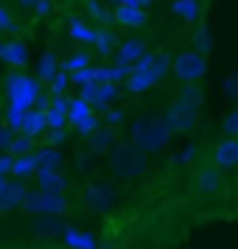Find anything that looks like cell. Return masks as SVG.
Here are the masks:
<instances>
[{
  "label": "cell",
  "mask_w": 238,
  "mask_h": 249,
  "mask_svg": "<svg viewBox=\"0 0 238 249\" xmlns=\"http://www.w3.org/2000/svg\"><path fill=\"white\" fill-rule=\"evenodd\" d=\"M171 140V132L160 115H140L132 121V143L143 154H157Z\"/></svg>",
  "instance_id": "1"
},
{
  "label": "cell",
  "mask_w": 238,
  "mask_h": 249,
  "mask_svg": "<svg viewBox=\"0 0 238 249\" xmlns=\"http://www.w3.org/2000/svg\"><path fill=\"white\" fill-rule=\"evenodd\" d=\"M20 210L28 215H51V218H62L70 213V202L65 193L56 191H39V188H28L20 202Z\"/></svg>",
  "instance_id": "2"
},
{
  "label": "cell",
  "mask_w": 238,
  "mask_h": 249,
  "mask_svg": "<svg viewBox=\"0 0 238 249\" xmlns=\"http://www.w3.org/2000/svg\"><path fill=\"white\" fill-rule=\"evenodd\" d=\"M146 165V154L132 143V146H115L110 154V171L115 177H124V179H135L137 174H143Z\"/></svg>",
  "instance_id": "3"
},
{
  "label": "cell",
  "mask_w": 238,
  "mask_h": 249,
  "mask_svg": "<svg viewBox=\"0 0 238 249\" xmlns=\"http://www.w3.org/2000/svg\"><path fill=\"white\" fill-rule=\"evenodd\" d=\"M39 92H42V84H39L34 76H25V73H12V76L6 79V95H9V104H12V107L31 109Z\"/></svg>",
  "instance_id": "4"
},
{
  "label": "cell",
  "mask_w": 238,
  "mask_h": 249,
  "mask_svg": "<svg viewBox=\"0 0 238 249\" xmlns=\"http://www.w3.org/2000/svg\"><path fill=\"white\" fill-rule=\"evenodd\" d=\"M163 121H165L171 135H188V132H193L196 124H199V107L182 101V98H174V101L165 107Z\"/></svg>",
  "instance_id": "5"
},
{
  "label": "cell",
  "mask_w": 238,
  "mask_h": 249,
  "mask_svg": "<svg viewBox=\"0 0 238 249\" xmlns=\"http://www.w3.org/2000/svg\"><path fill=\"white\" fill-rule=\"evenodd\" d=\"M171 70L177 81L188 84V81H202L204 73H207V56L196 53V51H180L174 62H171Z\"/></svg>",
  "instance_id": "6"
},
{
  "label": "cell",
  "mask_w": 238,
  "mask_h": 249,
  "mask_svg": "<svg viewBox=\"0 0 238 249\" xmlns=\"http://www.w3.org/2000/svg\"><path fill=\"white\" fill-rule=\"evenodd\" d=\"M65 115H68V126H73L76 132H79L81 137H90L95 129H98V118H95V109H92L90 104L84 101V98H68V109H65Z\"/></svg>",
  "instance_id": "7"
},
{
  "label": "cell",
  "mask_w": 238,
  "mask_h": 249,
  "mask_svg": "<svg viewBox=\"0 0 238 249\" xmlns=\"http://www.w3.org/2000/svg\"><path fill=\"white\" fill-rule=\"evenodd\" d=\"M79 98H84L92 109H107V104H112L118 98V84H112V81H90V84L81 87Z\"/></svg>",
  "instance_id": "8"
},
{
  "label": "cell",
  "mask_w": 238,
  "mask_h": 249,
  "mask_svg": "<svg viewBox=\"0 0 238 249\" xmlns=\"http://www.w3.org/2000/svg\"><path fill=\"white\" fill-rule=\"evenodd\" d=\"M129 70H137V73H146L148 79L154 81H163L165 76H168V70H171V62H168V56L165 53H143V56L137 59L135 65Z\"/></svg>",
  "instance_id": "9"
},
{
  "label": "cell",
  "mask_w": 238,
  "mask_h": 249,
  "mask_svg": "<svg viewBox=\"0 0 238 249\" xmlns=\"http://www.w3.org/2000/svg\"><path fill=\"white\" fill-rule=\"evenodd\" d=\"M213 165L219 171H233L238 165V137H224L213 148Z\"/></svg>",
  "instance_id": "10"
},
{
  "label": "cell",
  "mask_w": 238,
  "mask_h": 249,
  "mask_svg": "<svg viewBox=\"0 0 238 249\" xmlns=\"http://www.w3.org/2000/svg\"><path fill=\"white\" fill-rule=\"evenodd\" d=\"M84 196H87V204L95 207V210H107V207H112V202H115V191L110 188V182H104V179L90 182L87 191H84Z\"/></svg>",
  "instance_id": "11"
},
{
  "label": "cell",
  "mask_w": 238,
  "mask_h": 249,
  "mask_svg": "<svg viewBox=\"0 0 238 249\" xmlns=\"http://www.w3.org/2000/svg\"><path fill=\"white\" fill-rule=\"evenodd\" d=\"M112 20L121 25V28H140V25H146L148 14H146V9H140V6L118 3V9L112 12Z\"/></svg>",
  "instance_id": "12"
},
{
  "label": "cell",
  "mask_w": 238,
  "mask_h": 249,
  "mask_svg": "<svg viewBox=\"0 0 238 249\" xmlns=\"http://www.w3.org/2000/svg\"><path fill=\"white\" fill-rule=\"evenodd\" d=\"M146 53V42L143 39H126V42H121L118 45V51H115V62L112 65H121V68H132L137 59Z\"/></svg>",
  "instance_id": "13"
},
{
  "label": "cell",
  "mask_w": 238,
  "mask_h": 249,
  "mask_svg": "<svg viewBox=\"0 0 238 249\" xmlns=\"http://www.w3.org/2000/svg\"><path fill=\"white\" fill-rule=\"evenodd\" d=\"M0 62H6L9 68H23L25 62H28V45H25L23 39H9V42H3Z\"/></svg>",
  "instance_id": "14"
},
{
  "label": "cell",
  "mask_w": 238,
  "mask_h": 249,
  "mask_svg": "<svg viewBox=\"0 0 238 249\" xmlns=\"http://www.w3.org/2000/svg\"><path fill=\"white\" fill-rule=\"evenodd\" d=\"M34 179H37V188H39V191H56V193H65V191H68V177H65L62 171L37 168Z\"/></svg>",
  "instance_id": "15"
},
{
  "label": "cell",
  "mask_w": 238,
  "mask_h": 249,
  "mask_svg": "<svg viewBox=\"0 0 238 249\" xmlns=\"http://www.w3.org/2000/svg\"><path fill=\"white\" fill-rule=\"evenodd\" d=\"M62 241L68 249H98V241L92 232L76 230V227H62Z\"/></svg>",
  "instance_id": "16"
},
{
  "label": "cell",
  "mask_w": 238,
  "mask_h": 249,
  "mask_svg": "<svg viewBox=\"0 0 238 249\" xmlns=\"http://www.w3.org/2000/svg\"><path fill=\"white\" fill-rule=\"evenodd\" d=\"M34 157H37V165L39 168H48V171H62L65 165V154L59 151V146H39L34 148Z\"/></svg>",
  "instance_id": "17"
},
{
  "label": "cell",
  "mask_w": 238,
  "mask_h": 249,
  "mask_svg": "<svg viewBox=\"0 0 238 249\" xmlns=\"http://www.w3.org/2000/svg\"><path fill=\"white\" fill-rule=\"evenodd\" d=\"M171 14L182 23H199L202 20V3L199 0H171Z\"/></svg>",
  "instance_id": "18"
},
{
  "label": "cell",
  "mask_w": 238,
  "mask_h": 249,
  "mask_svg": "<svg viewBox=\"0 0 238 249\" xmlns=\"http://www.w3.org/2000/svg\"><path fill=\"white\" fill-rule=\"evenodd\" d=\"M37 157L34 151H28V154H17V157H12V168H9V174H14V179H34L37 174Z\"/></svg>",
  "instance_id": "19"
},
{
  "label": "cell",
  "mask_w": 238,
  "mask_h": 249,
  "mask_svg": "<svg viewBox=\"0 0 238 249\" xmlns=\"http://www.w3.org/2000/svg\"><path fill=\"white\" fill-rule=\"evenodd\" d=\"M45 112H42V109H34V107H31V109H25V115H23V126H20V132H23V135H28V137H42L45 135Z\"/></svg>",
  "instance_id": "20"
},
{
  "label": "cell",
  "mask_w": 238,
  "mask_h": 249,
  "mask_svg": "<svg viewBox=\"0 0 238 249\" xmlns=\"http://www.w3.org/2000/svg\"><path fill=\"white\" fill-rule=\"evenodd\" d=\"M68 34H70V39H73V42H79V45H92V42H95V31H92L81 17H70Z\"/></svg>",
  "instance_id": "21"
},
{
  "label": "cell",
  "mask_w": 238,
  "mask_h": 249,
  "mask_svg": "<svg viewBox=\"0 0 238 249\" xmlns=\"http://www.w3.org/2000/svg\"><path fill=\"white\" fill-rule=\"evenodd\" d=\"M56 70H59V59L48 51V53H42V56H39V62H37V76H34V79L39 81V84H48V81H51V76H54Z\"/></svg>",
  "instance_id": "22"
},
{
  "label": "cell",
  "mask_w": 238,
  "mask_h": 249,
  "mask_svg": "<svg viewBox=\"0 0 238 249\" xmlns=\"http://www.w3.org/2000/svg\"><path fill=\"white\" fill-rule=\"evenodd\" d=\"M124 81H126V90L135 92V95H140V92H148L151 87H154V81L148 79L146 73H137V70H129Z\"/></svg>",
  "instance_id": "23"
},
{
  "label": "cell",
  "mask_w": 238,
  "mask_h": 249,
  "mask_svg": "<svg viewBox=\"0 0 238 249\" xmlns=\"http://www.w3.org/2000/svg\"><path fill=\"white\" fill-rule=\"evenodd\" d=\"M177 98H182V101H188V104H193V107H199V109H202V107H204L202 84H199V81H188V84L177 92Z\"/></svg>",
  "instance_id": "24"
},
{
  "label": "cell",
  "mask_w": 238,
  "mask_h": 249,
  "mask_svg": "<svg viewBox=\"0 0 238 249\" xmlns=\"http://www.w3.org/2000/svg\"><path fill=\"white\" fill-rule=\"evenodd\" d=\"M25 191H28V185H25L23 179H9V185H6V202H9V207L12 210H20V202H23V196H25Z\"/></svg>",
  "instance_id": "25"
},
{
  "label": "cell",
  "mask_w": 238,
  "mask_h": 249,
  "mask_svg": "<svg viewBox=\"0 0 238 249\" xmlns=\"http://www.w3.org/2000/svg\"><path fill=\"white\" fill-rule=\"evenodd\" d=\"M34 148H37L34 137L23 135V132H14L12 146H9V154H12V157H17V154H28V151H34Z\"/></svg>",
  "instance_id": "26"
},
{
  "label": "cell",
  "mask_w": 238,
  "mask_h": 249,
  "mask_svg": "<svg viewBox=\"0 0 238 249\" xmlns=\"http://www.w3.org/2000/svg\"><path fill=\"white\" fill-rule=\"evenodd\" d=\"M112 140H115V132H112V126H107V129H95L90 135V146H92V151H107L112 146Z\"/></svg>",
  "instance_id": "27"
},
{
  "label": "cell",
  "mask_w": 238,
  "mask_h": 249,
  "mask_svg": "<svg viewBox=\"0 0 238 249\" xmlns=\"http://www.w3.org/2000/svg\"><path fill=\"white\" fill-rule=\"evenodd\" d=\"M193 51L202 53V56L210 53V28H207L204 23H199L196 25V31H193Z\"/></svg>",
  "instance_id": "28"
},
{
  "label": "cell",
  "mask_w": 238,
  "mask_h": 249,
  "mask_svg": "<svg viewBox=\"0 0 238 249\" xmlns=\"http://www.w3.org/2000/svg\"><path fill=\"white\" fill-rule=\"evenodd\" d=\"M90 62H92V56L87 53V51H76V53H70V56L65 59V65H62V70H65V73H76V70L87 68Z\"/></svg>",
  "instance_id": "29"
},
{
  "label": "cell",
  "mask_w": 238,
  "mask_h": 249,
  "mask_svg": "<svg viewBox=\"0 0 238 249\" xmlns=\"http://www.w3.org/2000/svg\"><path fill=\"white\" fill-rule=\"evenodd\" d=\"M221 188V174L219 171H202L199 174V191L202 193H216Z\"/></svg>",
  "instance_id": "30"
},
{
  "label": "cell",
  "mask_w": 238,
  "mask_h": 249,
  "mask_svg": "<svg viewBox=\"0 0 238 249\" xmlns=\"http://www.w3.org/2000/svg\"><path fill=\"white\" fill-rule=\"evenodd\" d=\"M42 112H45V126L48 129H65V126H68V115H65V109L45 107Z\"/></svg>",
  "instance_id": "31"
},
{
  "label": "cell",
  "mask_w": 238,
  "mask_h": 249,
  "mask_svg": "<svg viewBox=\"0 0 238 249\" xmlns=\"http://www.w3.org/2000/svg\"><path fill=\"white\" fill-rule=\"evenodd\" d=\"M51 92L54 95H65L68 92V87H70V73H65V70H56L54 76H51Z\"/></svg>",
  "instance_id": "32"
},
{
  "label": "cell",
  "mask_w": 238,
  "mask_h": 249,
  "mask_svg": "<svg viewBox=\"0 0 238 249\" xmlns=\"http://www.w3.org/2000/svg\"><path fill=\"white\" fill-rule=\"evenodd\" d=\"M92 45L98 48L101 56H107V53H112V48H115V34L112 31H95V42Z\"/></svg>",
  "instance_id": "33"
},
{
  "label": "cell",
  "mask_w": 238,
  "mask_h": 249,
  "mask_svg": "<svg viewBox=\"0 0 238 249\" xmlns=\"http://www.w3.org/2000/svg\"><path fill=\"white\" fill-rule=\"evenodd\" d=\"M90 81H95V68H92V65L76 70V73H70V84H79V87H84V84H90Z\"/></svg>",
  "instance_id": "34"
},
{
  "label": "cell",
  "mask_w": 238,
  "mask_h": 249,
  "mask_svg": "<svg viewBox=\"0 0 238 249\" xmlns=\"http://www.w3.org/2000/svg\"><path fill=\"white\" fill-rule=\"evenodd\" d=\"M221 129H224L227 137H236L238 135V109L233 107V109H227L224 121H221Z\"/></svg>",
  "instance_id": "35"
},
{
  "label": "cell",
  "mask_w": 238,
  "mask_h": 249,
  "mask_svg": "<svg viewBox=\"0 0 238 249\" xmlns=\"http://www.w3.org/2000/svg\"><path fill=\"white\" fill-rule=\"evenodd\" d=\"M23 115H25V109H20V107H12V104H9V109H6V124L12 126L14 132H20V126H23Z\"/></svg>",
  "instance_id": "36"
},
{
  "label": "cell",
  "mask_w": 238,
  "mask_h": 249,
  "mask_svg": "<svg viewBox=\"0 0 238 249\" xmlns=\"http://www.w3.org/2000/svg\"><path fill=\"white\" fill-rule=\"evenodd\" d=\"M68 140V132L65 129H45V143L48 146H62Z\"/></svg>",
  "instance_id": "37"
},
{
  "label": "cell",
  "mask_w": 238,
  "mask_h": 249,
  "mask_svg": "<svg viewBox=\"0 0 238 249\" xmlns=\"http://www.w3.org/2000/svg\"><path fill=\"white\" fill-rule=\"evenodd\" d=\"M12 137H14V129L9 124H0V151H9L12 146Z\"/></svg>",
  "instance_id": "38"
},
{
  "label": "cell",
  "mask_w": 238,
  "mask_h": 249,
  "mask_svg": "<svg viewBox=\"0 0 238 249\" xmlns=\"http://www.w3.org/2000/svg\"><path fill=\"white\" fill-rule=\"evenodd\" d=\"M31 9H34V14L39 17V20H42V17H48V14L54 12V3H51V0H37Z\"/></svg>",
  "instance_id": "39"
},
{
  "label": "cell",
  "mask_w": 238,
  "mask_h": 249,
  "mask_svg": "<svg viewBox=\"0 0 238 249\" xmlns=\"http://www.w3.org/2000/svg\"><path fill=\"white\" fill-rule=\"evenodd\" d=\"M9 31H14V17L6 9H0V34H9Z\"/></svg>",
  "instance_id": "40"
},
{
  "label": "cell",
  "mask_w": 238,
  "mask_h": 249,
  "mask_svg": "<svg viewBox=\"0 0 238 249\" xmlns=\"http://www.w3.org/2000/svg\"><path fill=\"white\" fill-rule=\"evenodd\" d=\"M104 112H107V109H104ZM104 121H107V126H121L124 124V112H121V109H110Z\"/></svg>",
  "instance_id": "41"
},
{
  "label": "cell",
  "mask_w": 238,
  "mask_h": 249,
  "mask_svg": "<svg viewBox=\"0 0 238 249\" xmlns=\"http://www.w3.org/2000/svg\"><path fill=\"white\" fill-rule=\"evenodd\" d=\"M87 12H90V14H95L98 20H110V14L104 12V9L98 6V3H95V0H90V3H87Z\"/></svg>",
  "instance_id": "42"
},
{
  "label": "cell",
  "mask_w": 238,
  "mask_h": 249,
  "mask_svg": "<svg viewBox=\"0 0 238 249\" xmlns=\"http://www.w3.org/2000/svg\"><path fill=\"white\" fill-rule=\"evenodd\" d=\"M224 95H227V98H233V95H236V76H230V79L224 81Z\"/></svg>",
  "instance_id": "43"
},
{
  "label": "cell",
  "mask_w": 238,
  "mask_h": 249,
  "mask_svg": "<svg viewBox=\"0 0 238 249\" xmlns=\"http://www.w3.org/2000/svg\"><path fill=\"white\" fill-rule=\"evenodd\" d=\"M115 3H129V6H140V9H146V6L154 3V0H115Z\"/></svg>",
  "instance_id": "44"
},
{
  "label": "cell",
  "mask_w": 238,
  "mask_h": 249,
  "mask_svg": "<svg viewBox=\"0 0 238 249\" xmlns=\"http://www.w3.org/2000/svg\"><path fill=\"white\" fill-rule=\"evenodd\" d=\"M12 207H9V202H6V193L0 191V213H9Z\"/></svg>",
  "instance_id": "45"
},
{
  "label": "cell",
  "mask_w": 238,
  "mask_h": 249,
  "mask_svg": "<svg viewBox=\"0 0 238 249\" xmlns=\"http://www.w3.org/2000/svg\"><path fill=\"white\" fill-rule=\"evenodd\" d=\"M6 185H9V174H0V191H6Z\"/></svg>",
  "instance_id": "46"
},
{
  "label": "cell",
  "mask_w": 238,
  "mask_h": 249,
  "mask_svg": "<svg viewBox=\"0 0 238 249\" xmlns=\"http://www.w3.org/2000/svg\"><path fill=\"white\" fill-rule=\"evenodd\" d=\"M17 3H20V6H23V9H31V6H34L37 0H17Z\"/></svg>",
  "instance_id": "47"
},
{
  "label": "cell",
  "mask_w": 238,
  "mask_h": 249,
  "mask_svg": "<svg viewBox=\"0 0 238 249\" xmlns=\"http://www.w3.org/2000/svg\"><path fill=\"white\" fill-rule=\"evenodd\" d=\"M56 249H68V247H56Z\"/></svg>",
  "instance_id": "48"
},
{
  "label": "cell",
  "mask_w": 238,
  "mask_h": 249,
  "mask_svg": "<svg viewBox=\"0 0 238 249\" xmlns=\"http://www.w3.org/2000/svg\"><path fill=\"white\" fill-rule=\"evenodd\" d=\"M0 51H3V42H0Z\"/></svg>",
  "instance_id": "49"
}]
</instances>
